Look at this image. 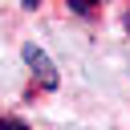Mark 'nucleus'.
Instances as JSON below:
<instances>
[{
  "instance_id": "f257e3e1",
  "label": "nucleus",
  "mask_w": 130,
  "mask_h": 130,
  "mask_svg": "<svg viewBox=\"0 0 130 130\" xmlns=\"http://www.w3.org/2000/svg\"><path fill=\"white\" fill-rule=\"evenodd\" d=\"M24 61L32 65V73L41 77V85H45V89H53V85H57V73H53V61H49V57H45V53H41L37 45H24Z\"/></svg>"
},
{
  "instance_id": "f03ea898",
  "label": "nucleus",
  "mask_w": 130,
  "mask_h": 130,
  "mask_svg": "<svg viewBox=\"0 0 130 130\" xmlns=\"http://www.w3.org/2000/svg\"><path fill=\"white\" fill-rule=\"evenodd\" d=\"M69 8H73L77 16H89V12H93V0H69Z\"/></svg>"
},
{
  "instance_id": "7ed1b4c3",
  "label": "nucleus",
  "mask_w": 130,
  "mask_h": 130,
  "mask_svg": "<svg viewBox=\"0 0 130 130\" xmlns=\"http://www.w3.org/2000/svg\"><path fill=\"white\" fill-rule=\"evenodd\" d=\"M0 130H32V126L20 122V118H0Z\"/></svg>"
},
{
  "instance_id": "20e7f679",
  "label": "nucleus",
  "mask_w": 130,
  "mask_h": 130,
  "mask_svg": "<svg viewBox=\"0 0 130 130\" xmlns=\"http://www.w3.org/2000/svg\"><path fill=\"white\" fill-rule=\"evenodd\" d=\"M126 28H130V12H126Z\"/></svg>"
}]
</instances>
